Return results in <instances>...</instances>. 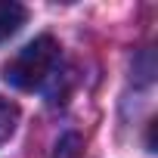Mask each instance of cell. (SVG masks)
Here are the masks:
<instances>
[{
	"label": "cell",
	"mask_w": 158,
	"mask_h": 158,
	"mask_svg": "<svg viewBox=\"0 0 158 158\" xmlns=\"http://www.w3.org/2000/svg\"><path fill=\"white\" fill-rule=\"evenodd\" d=\"M56 65H59V44L50 34H40L3 65V81L13 84L16 90H40L56 74Z\"/></svg>",
	"instance_id": "obj_1"
},
{
	"label": "cell",
	"mask_w": 158,
	"mask_h": 158,
	"mask_svg": "<svg viewBox=\"0 0 158 158\" xmlns=\"http://www.w3.org/2000/svg\"><path fill=\"white\" fill-rule=\"evenodd\" d=\"M28 19V10L16 0H0V44L10 40Z\"/></svg>",
	"instance_id": "obj_2"
},
{
	"label": "cell",
	"mask_w": 158,
	"mask_h": 158,
	"mask_svg": "<svg viewBox=\"0 0 158 158\" xmlns=\"http://www.w3.org/2000/svg\"><path fill=\"white\" fill-rule=\"evenodd\" d=\"M19 127V106L0 96V146H3Z\"/></svg>",
	"instance_id": "obj_3"
},
{
	"label": "cell",
	"mask_w": 158,
	"mask_h": 158,
	"mask_svg": "<svg viewBox=\"0 0 158 158\" xmlns=\"http://www.w3.org/2000/svg\"><path fill=\"white\" fill-rule=\"evenodd\" d=\"M77 146H81V139H77L74 133H68V136H62V139L56 143L53 158H74V155H77Z\"/></svg>",
	"instance_id": "obj_4"
}]
</instances>
